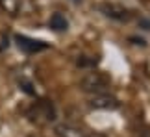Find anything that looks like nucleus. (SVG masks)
<instances>
[{
	"label": "nucleus",
	"instance_id": "obj_1",
	"mask_svg": "<svg viewBox=\"0 0 150 137\" xmlns=\"http://www.w3.org/2000/svg\"><path fill=\"white\" fill-rule=\"evenodd\" d=\"M108 85H109V78L104 72H98V71L83 74L82 80H80V87H82V91H85V93H93V95L106 93Z\"/></svg>",
	"mask_w": 150,
	"mask_h": 137
},
{
	"label": "nucleus",
	"instance_id": "obj_2",
	"mask_svg": "<svg viewBox=\"0 0 150 137\" xmlns=\"http://www.w3.org/2000/svg\"><path fill=\"white\" fill-rule=\"evenodd\" d=\"M30 117H32V121H35L39 124L52 122L56 119V109L50 100H37L30 109Z\"/></svg>",
	"mask_w": 150,
	"mask_h": 137
},
{
	"label": "nucleus",
	"instance_id": "obj_3",
	"mask_svg": "<svg viewBox=\"0 0 150 137\" xmlns=\"http://www.w3.org/2000/svg\"><path fill=\"white\" fill-rule=\"evenodd\" d=\"M89 106L93 107V109L109 111V109H117L119 107V100L109 93H98V95H93L89 98Z\"/></svg>",
	"mask_w": 150,
	"mask_h": 137
},
{
	"label": "nucleus",
	"instance_id": "obj_4",
	"mask_svg": "<svg viewBox=\"0 0 150 137\" xmlns=\"http://www.w3.org/2000/svg\"><path fill=\"white\" fill-rule=\"evenodd\" d=\"M102 11L104 15L109 17V19H115V20H128L130 19V11L120 4H104L102 6Z\"/></svg>",
	"mask_w": 150,
	"mask_h": 137
},
{
	"label": "nucleus",
	"instance_id": "obj_5",
	"mask_svg": "<svg viewBox=\"0 0 150 137\" xmlns=\"http://www.w3.org/2000/svg\"><path fill=\"white\" fill-rule=\"evenodd\" d=\"M17 44H19V48H22L28 54H33V52H39V50L47 48L45 43L35 41V39H30V37H24V35H17Z\"/></svg>",
	"mask_w": 150,
	"mask_h": 137
},
{
	"label": "nucleus",
	"instance_id": "obj_6",
	"mask_svg": "<svg viewBox=\"0 0 150 137\" xmlns=\"http://www.w3.org/2000/svg\"><path fill=\"white\" fill-rule=\"evenodd\" d=\"M56 133H57V137H85L82 130L72 126V124H59V126H56Z\"/></svg>",
	"mask_w": 150,
	"mask_h": 137
},
{
	"label": "nucleus",
	"instance_id": "obj_7",
	"mask_svg": "<svg viewBox=\"0 0 150 137\" xmlns=\"http://www.w3.org/2000/svg\"><path fill=\"white\" fill-rule=\"evenodd\" d=\"M48 24H50V28L54 32H65L67 28H69V22H67V19L61 13H54V15H52Z\"/></svg>",
	"mask_w": 150,
	"mask_h": 137
},
{
	"label": "nucleus",
	"instance_id": "obj_8",
	"mask_svg": "<svg viewBox=\"0 0 150 137\" xmlns=\"http://www.w3.org/2000/svg\"><path fill=\"white\" fill-rule=\"evenodd\" d=\"M0 8L8 15L15 17L21 11V0H0Z\"/></svg>",
	"mask_w": 150,
	"mask_h": 137
},
{
	"label": "nucleus",
	"instance_id": "obj_9",
	"mask_svg": "<svg viewBox=\"0 0 150 137\" xmlns=\"http://www.w3.org/2000/svg\"><path fill=\"white\" fill-rule=\"evenodd\" d=\"M139 137H150V128H145V130L139 133Z\"/></svg>",
	"mask_w": 150,
	"mask_h": 137
},
{
	"label": "nucleus",
	"instance_id": "obj_10",
	"mask_svg": "<svg viewBox=\"0 0 150 137\" xmlns=\"http://www.w3.org/2000/svg\"><path fill=\"white\" fill-rule=\"evenodd\" d=\"M85 137H106L104 133H91V135H85Z\"/></svg>",
	"mask_w": 150,
	"mask_h": 137
},
{
	"label": "nucleus",
	"instance_id": "obj_11",
	"mask_svg": "<svg viewBox=\"0 0 150 137\" xmlns=\"http://www.w3.org/2000/svg\"><path fill=\"white\" fill-rule=\"evenodd\" d=\"M30 137H33V135H30Z\"/></svg>",
	"mask_w": 150,
	"mask_h": 137
}]
</instances>
